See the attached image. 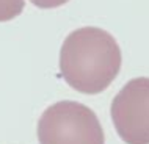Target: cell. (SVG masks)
<instances>
[{
    "instance_id": "obj_1",
    "label": "cell",
    "mask_w": 149,
    "mask_h": 144,
    "mask_svg": "<svg viewBox=\"0 0 149 144\" xmlns=\"http://www.w3.org/2000/svg\"><path fill=\"white\" fill-rule=\"evenodd\" d=\"M119 44L99 27H82L64 38L60 49V72L72 89L83 94L105 91L119 74Z\"/></svg>"
},
{
    "instance_id": "obj_2",
    "label": "cell",
    "mask_w": 149,
    "mask_h": 144,
    "mask_svg": "<svg viewBox=\"0 0 149 144\" xmlns=\"http://www.w3.org/2000/svg\"><path fill=\"white\" fill-rule=\"evenodd\" d=\"M36 133L39 144H105L96 113L74 100H60L47 107Z\"/></svg>"
},
{
    "instance_id": "obj_3",
    "label": "cell",
    "mask_w": 149,
    "mask_h": 144,
    "mask_svg": "<svg viewBox=\"0 0 149 144\" xmlns=\"http://www.w3.org/2000/svg\"><path fill=\"white\" fill-rule=\"evenodd\" d=\"M111 121L127 144H149V77L132 78L111 102Z\"/></svg>"
},
{
    "instance_id": "obj_4",
    "label": "cell",
    "mask_w": 149,
    "mask_h": 144,
    "mask_svg": "<svg viewBox=\"0 0 149 144\" xmlns=\"http://www.w3.org/2000/svg\"><path fill=\"white\" fill-rule=\"evenodd\" d=\"M25 6V0H0V22L17 17Z\"/></svg>"
},
{
    "instance_id": "obj_5",
    "label": "cell",
    "mask_w": 149,
    "mask_h": 144,
    "mask_svg": "<svg viewBox=\"0 0 149 144\" xmlns=\"http://www.w3.org/2000/svg\"><path fill=\"white\" fill-rule=\"evenodd\" d=\"M35 6L42 8V10H49V8H57L61 6L64 3H68L69 0H30Z\"/></svg>"
}]
</instances>
